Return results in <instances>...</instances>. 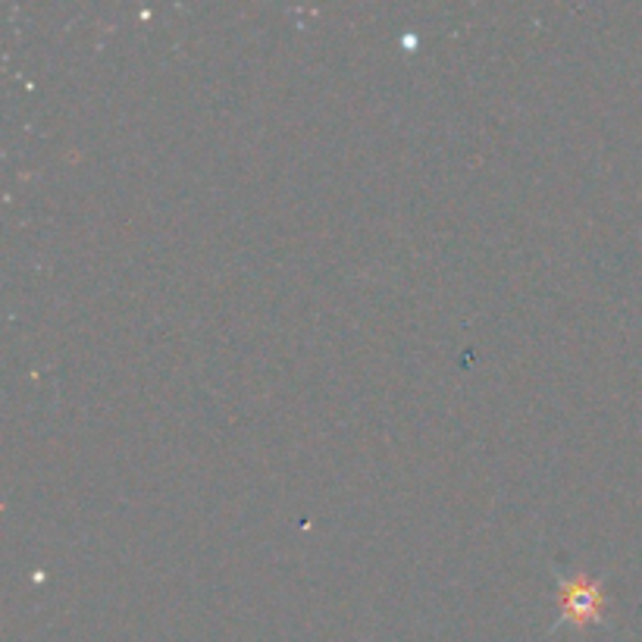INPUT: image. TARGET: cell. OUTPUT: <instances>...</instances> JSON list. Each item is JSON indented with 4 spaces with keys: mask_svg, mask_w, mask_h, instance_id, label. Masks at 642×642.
Here are the masks:
<instances>
[{
    "mask_svg": "<svg viewBox=\"0 0 642 642\" xmlns=\"http://www.w3.org/2000/svg\"><path fill=\"white\" fill-rule=\"evenodd\" d=\"M558 611H561V624H595L605 614V590L586 573H571L558 580Z\"/></svg>",
    "mask_w": 642,
    "mask_h": 642,
    "instance_id": "cell-1",
    "label": "cell"
}]
</instances>
